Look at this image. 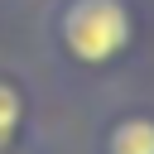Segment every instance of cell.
I'll return each mask as SVG.
<instances>
[{
    "mask_svg": "<svg viewBox=\"0 0 154 154\" xmlns=\"http://www.w3.org/2000/svg\"><path fill=\"white\" fill-rule=\"evenodd\" d=\"M58 38L77 63L101 67V63L120 58L135 38L130 5L125 0H67V10L58 19Z\"/></svg>",
    "mask_w": 154,
    "mask_h": 154,
    "instance_id": "obj_1",
    "label": "cell"
},
{
    "mask_svg": "<svg viewBox=\"0 0 154 154\" xmlns=\"http://www.w3.org/2000/svg\"><path fill=\"white\" fill-rule=\"evenodd\" d=\"M106 154H154V120H144V116L120 120L106 140Z\"/></svg>",
    "mask_w": 154,
    "mask_h": 154,
    "instance_id": "obj_2",
    "label": "cell"
},
{
    "mask_svg": "<svg viewBox=\"0 0 154 154\" xmlns=\"http://www.w3.org/2000/svg\"><path fill=\"white\" fill-rule=\"evenodd\" d=\"M19 120H24V101L10 82H0V149L19 135Z\"/></svg>",
    "mask_w": 154,
    "mask_h": 154,
    "instance_id": "obj_3",
    "label": "cell"
}]
</instances>
